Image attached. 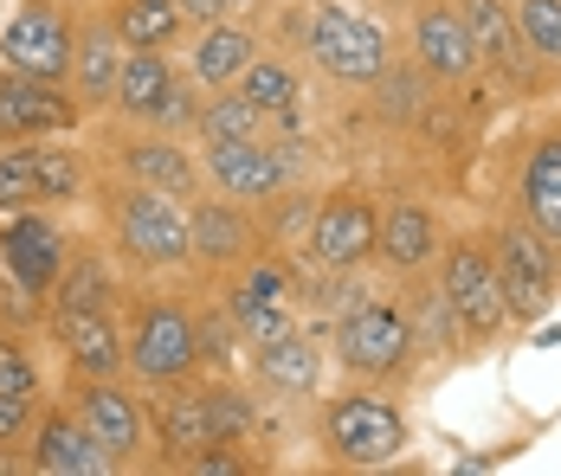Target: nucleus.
<instances>
[{"label": "nucleus", "mask_w": 561, "mask_h": 476, "mask_svg": "<svg viewBox=\"0 0 561 476\" xmlns=\"http://www.w3.org/2000/svg\"><path fill=\"white\" fill-rule=\"evenodd\" d=\"M252 58H259L252 26H239V20H207V26H194V39H187V84L226 91V84H239V71H245Z\"/></svg>", "instance_id": "22"}, {"label": "nucleus", "mask_w": 561, "mask_h": 476, "mask_svg": "<svg viewBox=\"0 0 561 476\" xmlns=\"http://www.w3.org/2000/svg\"><path fill=\"white\" fill-rule=\"evenodd\" d=\"M33 419H39V399H13V393H0V451L26 444Z\"/></svg>", "instance_id": "38"}, {"label": "nucleus", "mask_w": 561, "mask_h": 476, "mask_svg": "<svg viewBox=\"0 0 561 476\" xmlns=\"http://www.w3.org/2000/svg\"><path fill=\"white\" fill-rule=\"evenodd\" d=\"M123 39H116L111 20H91V26H78V46H71V71H65V84H71V97L84 109H104L116 97V71H123Z\"/></svg>", "instance_id": "24"}, {"label": "nucleus", "mask_w": 561, "mask_h": 476, "mask_svg": "<svg viewBox=\"0 0 561 476\" xmlns=\"http://www.w3.org/2000/svg\"><path fill=\"white\" fill-rule=\"evenodd\" d=\"M252 380L278 399H310L323 386V348L290 328V335H272V341H252Z\"/></svg>", "instance_id": "21"}, {"label": "nucleus", "mask_w": 561, "mask_h": 476, "mask_svg": "<svg viewBox=\"0 0 561 476\" xmlns=\"http://www.w3.org/2000/svg\"><path fill=\"white\" fill-rule=\"evenodd\" d=\"M516 194H523V219H529L549 245H561V136H542V142L529 149Z\"/></svg>", "instance_id": "26"}, {"label": "nucleus", "mask_w": 561, "mask_h": 476, "mask_svg": "<svg viewBox=\"0 0 561 476\" xmlns=\"http://www.w3.org/2000/svg\"><path fill=\"white\" fill-rule=\"evenodd\" d=\"M239 97H252V104L265 109L272 123L284 129H297V109H304V84H297V71L284 65V58H252L245 71H239V84H232Z\"/></svg>", "instance_id": "29"}, {"label": "nucleus", "mask_w": 561, "mask_h": 476, "mask_svg": "<svg viewBox=\"0 0 561 476\" xmlns=\"http://www.w3.org/2000/svg\"><path fill=\"white\" fill-rule=\"evenodd\" d=\"M111 232L116 252L142 270H174L187 265V207L156 194V187H136V181H116L111 187Z\"/></svg>", "instance_id": "1"}, {"label": "nucleus", "mask_w": 561, "mask_h": 476, "mask_svg": "<svg viewBox=\"0 0 561 476\" xmlns=\"http://www.w3.org/2000/svg\"><path fill=\"white\" fill-rule=\"evenodd\" d=\"M78 123H84V104L71 97L65 78H33V71H7L0 65V149L7 142L71 136Z\"/></svg>", "instance_id": "9"}, {"label": "nucleus", "mask_w": 561, "mask_h": 476, "mask_svg": "<svg viewBox=\"0 0 561 476\" xmlns=\"http://www.w3.org/2000/svg\"><path fill=\"white\" fill-rule=\"evenodd\" d=\"M516 7V33H523V53L561 65V0H510Z\"/></svg>", "instance_id": "35"}, {"label": "nucleus", "mask_w": 561, "mask_h": 476, "mask_svg": "<svg viewBox=\"0 0 561 476\" xmlns=\"http://www.w3.org/2000/svg\"><path fill=\"white\" fill-rule=\"evenodd\" d=\"M265 239H259V219L252 207H239V200H226V194H194L187 200V258H201L207 270H239L252 252H259Z\"/></svg>", "instance_id": "16"}, {"label": "nucleus", "mask_w": 561, "mask_h": 476, "mask_svg": "<svg viewBox=\"0 0 561 476\" xmlns=\"http://www.w3.org/2000/svg\"><path fill=\"white\" fill-rule=\"evenodd\" d=\"M407 39H413V65H420L426 78H439V84H465V78L478 71L471 33H465V20H458L451 0H426V7L413 13Z\"/></svg>", "instance_id": "19"}, {"label": "nucleus", "mask_w": 561, "mask_h": 476, "mask_svg": "<svg viewBox=\"0 0 561 476\" xmlns=\"http://www.w3.org/2000/svg\"><path fill=\"white\" fill-rule=\"evenodd\" d=\"M91 187V167L71 142H39V207H58V200H84Z\"/></svg>", "instance_id": "32"}, {"label": "nucleus", "mask_w": 561, "mask_h": 476, "mask_svg": "<svg viewBox=\"0 0 561 476\" xmlns=\"http://www.w3.org/2000/svg\"><path fill=\"white\" fill-rule=\"evenodd\" d=\"M111 26L129 53H174L187 39V13L174 0H116Z\"/></svg>", "instance_id": "27"}, {"label": "nucleus", "mask_w": 561, "mask_h": 476, "mask_svg": "<svg viewBox=\"0 0 561 476\" xmlns=\"http://www.w3.org/2000/svg\"><path fill=\"white\" fill-rule=\"evenodd\" d=\"M123 348H129V373L142 386H174V380H194L201 373V341H194V316L169 303V297H142L136 316L123 328Z\"/></svg>", "instance_id": "2"}, {"label": "nucleus", "mask_w": 561, "mask_h": 476, "mask_svg": "<svg viewBox=\"0 0 561 476\" xmlns=\"http://www.w3.org/2000/svg\"><path fill=\"white\" fill-rule=\"evenodd\" d=\"M413 348H420V335H413V322L400 303H348L336 316V361L348 373H362V380H393V373H407L413 361Z\"/></svg>", "instance_id": "6"}, {"label": "nucleus", "mask_w": 561, "mask_h": 476, "mask_svg": "<svg viewBox=\"0 0 561 476\" xmlns=\"http://www.w3.org/2000/svg\"><path fill=\"white\" fill-rule=\"evenodd\" d=\"M78 46V20L65 0H20L0 26V65L33 71V78H65Z\"/></svg>", "instance_id": "8"}, {"label": "nucleus", "mask_w": 561, "mask_h": 476, "mask_svg": "<svg viewBox=\"0 0 561 476\" xmlns=\"http://www.w3.org/2000/svg\"><path fill=\"white\" fill-rule=\"evenodd\" d=\"M53 335L78 380H116V373H129V348H123L116 310H53Z\"/></svg>", "instance_id": "17"}, {"label": "nucleus", "mask_w": 561, "mask_h": 476, "mask_svg": "<svg viewBox=\"0 0 561 476\" xmlns=\"http://www.w3.org/2000/svg\"><path fill=\"white\" fill-rule=\"evenodd\" d=\"M111 109L123 123H142V129H181V123L201 116V104H194V91L174 71L169 53H123Z\"/></svg>", "instance_id": "7"}, {"label": "nucleus", "mask_w": 561, "mask_h": 476, "mask_svg": "<svg viewBox=\"0 0 561 476\" xmlns=\"http://www.w3.org/2000/svg\"><path fill=\"white\" fill-rule=\"evenodd\" d=\"M304 46L336 84H381V71H388V33L375 20H362L355 7H336V0L310 7Z\"/></svg>", "instance_id": "5"}, {"label": "nucleus", "mask_w": 561, "mask_h": 476, "mask_svg": "<svg viewBox=\"0 0 561 476\" xmlns=\"http://www.w3.org/2000/svg\"><path fill=\"white\" fill-rule=\"evenodd\" d=\"M433 270H439V303H446V316L458 322V335L491 341V335L510 322L504 283H497V265H491V245L458 239V245L439 252V265Z\"/></svg>", "instance_id": "3"}, {"label": "nucleus", "mask_w": 561, "mask_h": 476, "mask_svg": "<svg viewBox=\"0 0 561 476\" xmlns=\"http://www.w3.org/2000/svg\"><path fill=\"white\" fill-rule=\"evenodd\" d=\"M458 7V20H465V33H471V53H478V71L491 65V71H523V33H516V7L510 0H451Z\"/></svg>", "instance_id": "25"}, {"label": "nucleus", "mask_w": 561, "mask_h": 476, "mask_svg": "<svg viewBox=\"0 0 561 476\" xmlns=\"http://www.w3.org/2000/svg\"><path fill=\"white\" fill-rule=\"evenodd\" d=\"M194 136H201V142H252V136H272V116L252 104V97H239V91L226 84V91H214V97L201 104Z\"/></svg>", "instance_id": "31"}, {"label": "nucleus", "mask_w": 561, "mask_h": 476, "mask_svg": "<svg viewBox=\"0 0 561 476\" xmlns=\"http://www.w3.org/2000/svg\"><path fill=\"white\" fill-rule=\"evenodd\" d=\"M162 399H156V413H149V431H156V444H162V457L181 464V457H194V451H207L214 444V425H207V393L194 386V380H174V386H156Z\"/></svg>", "instance_id": "23"}, {"label": "nucleus", "mask_w": 561, "mask_h": 476, "mask_svg": "<svg viewBox=\"0 0 561 476\" xmlns=\"http://www.w3.org/2000/svg\"><path fill=\"white\" fill-rule=\"evenodd\" d=\"M39 207V142H7L0 149V212Z\"/></svg>", "instance_id": "34"}, {"label": "nucleus", "mask_w": 561, "mask_h": 476, "mask_svg": "<svg viewBox=\"0 0 561 476\" xmlns=\"http://www.w3.org/2000/svg\"><path fill=\"white\" fill-rule=\"evenodd\" d=\"M65 252H71V239L58 232L53 212H39V207L7 212V225H0V265L20 283V297H53L58 270H65Z\"/></svg>", "instance_id": "14"}, {"label": "nucleus", "mask_w": 561, "mask_h": 476, "mask_svg": "<svg viewBox=\"0 0 561 476\" xmlns=\"http://www.w3.org/2000/svg\"><path fill=\"white\" fill-rule=\"evenodd\" d=\"M71 413L91 425V438L111 451L123 471H136V464L149 457V406L123 386V373H116V380H78Z\"/></svg>", "instance_id": "13"}, {"label": "nucleus", "mask_w": 561, "mask_h": 476, "mask_svg": "<svg viewBox=\"0 0 561 476\" xmlns=\"http://www.w3.org/2000/svg\"><path fill=\"white\" fill-rule=\"evenodd\" d=\"M181 13H187V33L194 26H207V20H226V0H174Z\"/></svg>", "instance_id": "39"}, {"label": "nucleus", "mask_w": 561, "mask_h": 476, "mask_svg": "<svg viewBox=\"0 0 561 476\" xmlns=\"http://www.w3.org/2000/svg\"><path fill=\"white\" fill-rule=\"evenodd\" d=\"M284 303H297V270L272 258V252H252L239 277H232V290H226V316H239V310H284Z\"/></svg>", "instance_id": "28"}, {"label": "nucleus", "mask_w": 561, "mask_h": 476, "mask_svg": "<svg viewBox=\"0 0 561 476\" xmlns=\"http://www.w3.org/2000/svg\"><path fill=\"white\" fill-rule=\"evenodd\" d=\"M439 252H446V232H439L433 207H420V200H388V207H381L375 258H381L393 277H420V270H433L439 265Z\"/></svg>", "instance_id": "20"}, {"label": "nucleus", "mask_w": 561, "mask_h": 476, "mask_svg": "<svg viewBox=\"0 0 561 476\" xmlns=\"http://www.w3.org/2000/svg\"><path fill=\"white\" fill-rule=\"evenodd\" d=\"M116 174H123V181H136V187L169 194V200H181V207L201 194V161L187 155L181 142H169V129H149V136L116 142Z\"/></svg>", "instance_id": "18"}, {"label": "nucleus", "mask_w": 561, "mask_h": 476, "mask_svg": "<svg viewBox=\"0 0 561 476\" xmlns=\"http://www.w3.org/2000/svg\"><path fill=\"white\" fill-rule=\"evenodd\" d=\"M245 7H259V0H226V13H245Z\"/></svg>", "instance_id": "40"}, {"label": "nucleus", "mask_w": 561, "mask_h": 476, "mask_svg": "<svg viewBox=\"0 0 561 476\" xmlns=\"http://www.w3.org/2000/svg\"><path fill=\"white\" fill-rule=\"evenodd\" d=\"M53 310H116V270L104 265V252H65Z\"/></svg>", "instance_id": "30"}, {"label": "nucleus", "mask_w": 561, "mask_h": 476, "mask_svg": "<svg viewBox=\"0 0 561 476\" xmlns=\"http://www.w3.org/2000/svg\"><path fill=\"white\" fill-rule=\"evenodd\" d=\"M174 471H187V476H245V471H252V457H239L232 444H207V451L181 457Z\"/></svg>", "instance_id": "37"}, {"label": "nucleus", "mask_w": 561, "mask_h": 476, "mask_svg": "<svg viewBox=\"0 0 561 476\" xmlns=\"http://www.w3.org/2000/svg\"><path fill=\"white\" fill-rule=\"evenodd\" d=\"M323 444L348 471H381L407 451V419L381 393H342L323 406Z\"/></svg>", "instance_id": "4"}, {"label": "nucleus", "mask_w": 561, "mask_h": 476, "mask_svg": "<svg viewBox=\"0 0 561 476\" xmlns=\"http://www.w3.org/2000/svg\"><path fill=\"white\" fill-rule=\"evenodd\" d=\"M0 393H13V399H39V368H33V355H26L13 335H0Z\"/></svg>", "instance_id": "36"}, {"label": "nucleus", "mask_w": 561, "mask_h": 476, "mask_svg": "<svg viewBox=\"0 0 561 476\" xmlns=\"http://www.w3.org/2000/svg\"><path fill=\"white\" fill-rule=\"evenodd\" d=\"M26 471H39V476H116L123 464L91 438V425L65 406V413H39L33 419V431H26Z\"/></svg>", "instance_id": "15"}, {"label": "nucleus", "mask_w": 561, "mask_h": 476, "mask_svg": "<svg viewBox=\"0 0 561 476\" xmlns=\"http://www.w3.org/2000/svg\"><path fill=\"white\" fill-rule=\"evenodd\" d=\"M201 393H207V425H214V444H245L252 438V393L245 386H232V380H201Z\"/></svg>", "instance_id": "33"}, {"label": "nucleus", "mask_w": 561, "mask_h": 476, "mask_svg": "<svg viewBox=\"0 0 561 476\" xmlns=\"http://www.w3.org/2000/svg\"><path fill=\"white\" fill-rule=\"evenodd\" d=\"M491 265H497V283H504V303L516 322L549 316L556 303V245L536 232V225H497L491 232Z\"/></svg>", "instance_id": "11"}, {"label": "nucleus", "mask_w": 561, "mask_h": 476, "mask_svg": "<svg viewBox=\"0 0 561 476\" xmlns=\"http://www.w3.org/2000/svg\"><path fill=\"white\" fill-rule=\"evenodd\" d=\"M201 174L220 187L226 200H239V207H272V200H284V194H290L297 161L284 155V142H272V136H252V142H207Z\"/></svg>", "instance_id": "10"}, {"label": "nucleus", "mask_w": 561, "mask_h": 476, "mask_svg": "<svg viewBox=\"0 0 561 476\" xmlns=\"http://www.w3.org/2000/svg\"><path fill=\"white\" fill-rule=\"evenodd\" d=\"M375 232H381V207L362 187H336L304 225V258L330 270H362L375 258Z\"/></svg>", "instance_id": "12"}]
</instances>
